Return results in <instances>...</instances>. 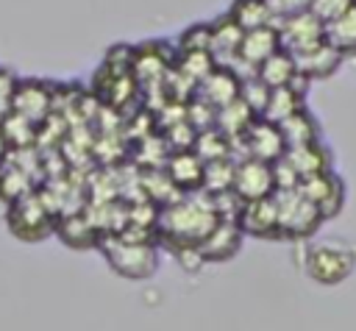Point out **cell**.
Returning <instances> with one entry per match:
<instances>
[{"instance_id":"obj_32","label":"cell","mask_w":356,"mask_h":331,"mask_svg":"<svg viewBox=\"0 0 356 331\" xmlns=\"http://www.w3.org/2000/svg\"><path fill=\"white\" fill-rule=\"evenodd\" d=\"M14 89H17V78L11 75V70L0 67V106H8Z\"/></svg>"},{"instance_id":"obj_12","label":"cell","mask_w":356,"mask_h":331,"mask_svg":"<svg viewBox=\"0 0 356 331\" xmlns=\"http://www.w3.org/2000/svg\"><path fill=\"white\" fill-rule=\"evenodd\" d=\"M242 234L259 236V239H278L281 228H278V209L273 195L264 200H253V203H242L239 217H236Z\"/></svg>"},{"instance_id":"obj_13","label":"cell","mask_w":356,"mask_h":331,"mask_svg":"<svg viewBox=\"0 0 356 331\" xmlns=\"http://www.w3.org/2000/svg\"><path fill=\"white\" fill-rule=\"evenodd\" d=\"M242 236L245 234H242L236 220H217L214 228L200 239L197 250H200L203 261H225V259L239 253Z\"/></svg>"},{"instance_id":"obj_18","label":"cell","mask_w":356,"mask_h":331,"mask_svg":"<svg viewBox=\"0 0 356 331\" xmlns=\"http://www.w3.org/2000/svg\"><path fill=\"white\" fill-rule=\"evenodd\" d=\"M53 234H58V236H61V242H64L67 248H75V250L97 248V245H100V236H103L100 225H97V223H92L86 214H78V211L58 217V220H56V231H53Z\"/></svg>"},{"instance_id":"obj_16","label":"cell","mask_w":356,"mask_h":331,"mask_svg":"<svg viewBox=\"0 0 356 331\" xmlns=\"http://www.w3.org/2000/svg\"><path fill=\"white\" fill-rule=\"evenodd\" d=\"M281 159L298 175V184L303 178H309V175H317V172H328L331 170V150L323 142H309V145L286 147Z\"/></svg>"},{"instance_id":"obj_15","label":"cell","mask_w":356,"mask_h":331,"mask_svg":"<svg viewBox=\"0 0 356 331\" xmlns=\"http://www.w3.org/2000/svg\"><path fill=\"white\" fill-rule=\"evenodd\" d=\"M8 111L39 125L50 114V89L39 81H17V89L8 100Z\"/></svg>"},{"instance_id":"obj_14","label":"cell","mask_w":356,"mask_h":331,"mask_svg":"<svg viewBox=\"0 0 356 331\" xmlns=\"http://www.w3.org/2000/svg\"><path fill=\"white\" fill-rule=\"evenodd\" d=\"M342 61H345V56L334 45H328L325 39L320 45H314V47H309V50H303V53L295 56V67H298V75L303 81L331 78L342 67Z\"/></svg>"},{"instance_id":"obj_4","label":"cell","mask_w":356,"mask_h":331,"mask_svg":"<svg viewBox=\"0 0 356 331\" xmlns=\"http://www.w3.org/2000/svg\"><path fill=\"white\" fill-rule=\"evenodd\" d=\"M273 200L278 209V228H281L284 239H306L320 228V223H323L320 211L314 209L312 200H306L298 192V186L273 192Z\"/></svg>"},{"instance_id":"obj_7","label":"cell","mask_w":356,"mask_h":331,"mask_svg":"<svg viewBox=\"0 0 356 331\" xmlns=\"http://www.w3.org/2000/svg\"><path fill=\"white\" fill-rule=\"evenodd\" d=\"M231 192L239 197V203H253L264 200L275 192V178H273V164H264L259 159H239L234 164V181Z\"/></svg>"},{"instance_id":"obj_30","label":"cell","mask_w":356,"mask_h":331,"mask_svg":"<svg viewBox=\"0 0 356 331\" xmlns=\"http://www.w3.org/2000/svg\"><path fill=\"white\" fill-rule=\"evenodd\" d=\"M353 3H356V0H312V3H309V11H312L323 25H328V22H334L337 17H342Z\"/></svg>"},{"instance_id":"obj_20","label":"cell","mask_w":356,"mask_h":331,"mask_svg":"<svg viewBox=\"0 0 356 331\" xmlns=\"http://www.w3.org/2000/svg\"><path fill=\"white\" fill-rule=\"evenodd\" d=\"M242 33H245V31H242L239 25H234L225 14L211 22V47H209V53L214 56L217 64L234 67L236 50H239V42H242Z\"/></svg>"},{"instance_id":"obj_25","label":"cell","mask_w":356,"mask_h":331,"mask_svg":"<svg viewBox=\"0 0 356 331\" xmlns=\"http://www.w3.org/2000/svg\"><path fill=\"white\" fill-rule=\"evenodd\" d=\"M325 42L334 45L342 56H356V3L325 25Z\"/></svg>"},{"instance_id":"obj_11","label":"cell","mask_w":356,"mask_h":331,"mask_svg":"<svg viewBox=\"0 0 356 331\" xmlns=\"http://www.w3.org/2000/svg\"><path fill=\"white\" fill-rule=\"evenodd\" d=\"M203 172L206 164L195 150H172L164 159V175L170 178V184L178 192H197L203 189Z\"/></svg>"},{"instance_id":"obj_23","label":"cell","mask_w":356,"mask_h":331,"mask_svg":"<svg viewBox=\"0 0 356 331\" xmlns=\"http://www.w3.org/2000/svg\"><path fill=\"white\" fill-rule=\"evenodd\" d=\"M225 17L234 25H239L242 31H253V28H264V25H273L275 22L267 0H234L228 6Z\"/></svg>"},{"instance_id":"obj_29","label":"cell","mask_w":356,"mask_h":331,"mask_svg":"<svg viewBox=\"0 0 356 331\" xmlns=\"http://www.w3.org/2000/svg\"><path fill=\"white\" fill-rule=\"evenodd\" d=\"M267 97H270V89L250 72L248 78H242V86H239V100L256 114V117H261V111H264V103H267Z\"/></svg>"},{"instance_id":"obj_3","label":"cell","mask_w":356,"mask_h":331,"mask_svg":"<svg viewBox=\"0 0 356 331\" xmlns=\"http://www.w3.org/2000/svg\"><path fill=\"white\" fill-rule=\"evenodd\" d=\"M8 231L22 239V242H39L44 236H50L56 231V220H58V211L42 200V195L36 192H28L22 197H17L11 206H8Z\"/></svg>"},{"instance_id":"obj_24","label":"cell","mask_w":356,"mask_h":331,"mask_svg":"<svg viewBox=\"0 0 356 331\" xmlns=\"http://www.w3.org/2000/svg\"><path fill=\"white\" fill-rule=\"evenodd\" d=\"M256 120V114L236 97L234 103H228V106H222V108H217V117H214V128L220 131V134H225L231 142L234 139H242L245 136V131L250 128V122Z\"/></svg>"},{"instance_id":"obj_19","label":"cell","mask_w":356,"mask_h":331,"mask_svg":"<svg viewBox=\"0 0 356 331\" xmlns=\"http://www.w3.org/2000/svg\"><path fill=\"white\" fill-rule=\"evenodd\" d=\"M306 83L303 78H298L292 86H278V89H270V97L264 103V111H261V120L267 122H284L286 117H292L295 111L303 108V95H306Z\"/></svg>"},{"instance_id":"obj_10","label":"cell","mask_w":356,"mask_h":331,"mask_svg":"<svg viewBox=\"0 0 356 331\" xmlns=\"http://www.w3.org/2000/svg\"><path fill=\"white\" fill-rule=\"evenodd\" d=\"M239 86H242V75L234 67H222L217 64L195 89V95L200 100H206L211 108H222L228 103H234L239 97Z\"/></svg>"},{"instance_id":"obj_1","label":"cell","mask_w":356,"mask_h":331,"mask_svg":"<svg viewBox=\"0 0 356 331\" xmlns=\"http://www.w3.org/2000/svg\"><path fill=\"white\" fill-rule=\"evenodd\" d=\"M220 217L214 214L211 200L200 197H181L170 200L167 209L159 211L156 225L161 239L170 242V248H184V245H200V239L214 228Z\"/></svg>"},{"instance_id":"obj_6","label":"cell","mask_w":356,"mask_h":331,"mask_svg":"<svg viewBox=\"0 0 356 331\" xmlns=\"http://www.w3.org/2000/svg\"><path fill=\"white\" fill-rule=\"evenodd\" d=\"M275 31H278L281 50H286L292 56H298V53H303V50H309L325 39V25L309 8L275 19Z\"/></svg>"},{"instance_id":"obj_21","label":"cell","mask_w":356,"mask_h":331,"mask_svg":"<svg viewBox=\"0 0 356 331\" xmlns=\"http://www.w3.org/2000/svg\"><path fill=\"white\" fill-rule=\"evenodd\" d=\"M253 75L267 86V89H278V86H292L300 75H298V67H295V56L286 53V50H275L270 58H264Z\"/></svg>"},{"instance_id":"obj_22","label":"cell","mask_w":356,"mask_h":331,"mask_svg":"<svg viewBox=\"0 0 356 331\" xmlns=\"http://www.w3.org/2000/svg\"><path fill=\"white\" fill-rule=\"evenodd\" d=\"M278 131H281L286 147L320 142V122H317V117H314L306 106H303L300 111H295L292 117H286L284 122H278Z\"/></svg>"},{"instance_id":"obj_9","label":"cell","mask_w":356,"mask_h":331,"mask_svg":"<svg viewBox=\"0 0 356 331\" xmlns=\"http://www.w3.org/2000/svg\"><path fill=\"white\" fill-rule=\"evenodd\" d=\"M239 142H242L245 156L259 159V161H264V164H275V161L284 156V150H286V142H284L278 125H275V122H267V120H261V117H256V120L250 122V128L245 131V136H242Z\"/></svg>"},{"instance_id":"obj_28","label":"cell","mask_w":356,"mask_h":331,"mask_svg":"<svg viewBox=\"0 0 356 331\" xmlns=\"http://www.w3.org/2000/svg\"><path fill=\"white\" fill-rule=\"evenodd\" d=\"M211 47V22H195L178 36V53H209Z\"/></svg>"},{"instance_id":"obj_17","label":"cell","mask_w":356,"mask_h":331,"mask_svg":"<svg viewBox=\"0 0 356 331\" xmlns=\"http://www.w3.org/2000/svg\"><path fill=\"white\" fill-rule=\"evenodd\" d=\"M275 50H281L275 22H273V25H264V28L245 31V33H242V42H239V50H236V64H245V67H250V72H253V70H256L264 58H270Z\"/></svg>"},{"instance_id":"obj_26","label":"cell","mask_w":356,"mask_h":331,"mask_svg":"<svg viewBox=\"0 0 356 331\" xmlns=\"http://www.w3.org/2000/svg\"><path fill=\"white\" fill-rule=\"evenodd\" d=\"M231 147H234V142H231L225 134H220L217 128H206V131H197V136H195V145H192V150H195V153L203 159V164L234 159V156H231Z\"/></svg>"},{"instance_id":"obj_8","label":"cell","mask_w":356,"mask_h":331,"mask_svg":"<svg viewBox=\"0 0 356 331\" xmlns=\"http://www.w3.org/2000/svg\"><path fill=\"white\" fill-rule=\"evenodd\" d=\"M298 192L314 203V209L320 211L323 220H331L342 211L345 206V184L342 178L328 170V172H317V175H309L298 184Z\"/></svg>"},{"instance_id":"obj_31","label":"cell","mask_w":356,"mask_h":331,"mask_svg":"<svg viewBox=\"0 0 356 331\" xmlns=\"http://www.w3.org/2000/svg\"><path fill=\"white\" fill-rule=\"evenodd\" d=\"M309 3L312 0H267V6H270V11H273L275 19L289 17V14H298V11H306Z\"/></svg>"},{"instance_id":"obj_2","label":"cell","mask_w":356,"mask_h":331,"mask_svg":"<svg viewBox=\"0 0 356 331\" xmlns=\"http://www.w3.org/2000/svg\"><path fill=\"white\" fill-rule=\"evenodd\" d=\"M108 261V267L131 281H145L156 273L159 267V250L150 239L145 236H131V234H103L97 245Z\"/></svg>"},{"instance_id":"obj_27","label":"cell","mask_w":356,"mask_h":331,"mask_svg":"<svg viewBox=\"0 0 356 331\" xmlns=\"http://www.w3.org/2000/svg\"><path fill=\"white\" fill-rule=\"evenodd\" d=\"M234 164H236L234 159L206 164V172H203V189H206L209 195L228 192V189H231V181H234Z\"/></svg>"},{"instance_id":"obj_5","label":"cell","mask_w":356,"mask_h":331,"mask_svg":"<svg viewBox=\"0 0 356 331\" xmlns=\"http://www.w3.org/2000/svg\"><path fill=\"white\" fill-rule=\"evenodd\" d=\"M353 264H356L353 253H350L348 248L334 245V242L309 248L306 261H303L309 278H314L317 284H325V286H337V284H342V281L353 273Z\"/></svg>"}]
</instances>
